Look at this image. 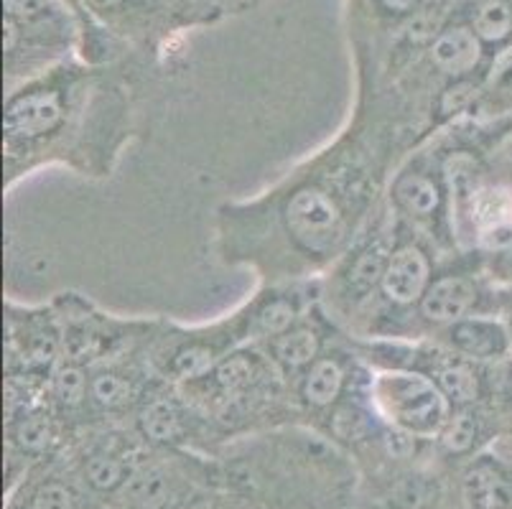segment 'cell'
<instances>
[{"instance_id":"31","label":"cell","mask_w":512,"mask_h":509,"mask_svg":"<svg viewBox=\"0 0 512 509\" xmlns=\"http://www.w3.org/2000/svg\"><path fill=\"white\" fill-rule=\"evenodd\" d=\"M90 3H92V6H95V8H100V11H110V8L120 6L123 0H90Z\"/></svg>"},{"instance_id":"5","label":"cell","mask_w":512,"mask_h":509,"mask_svg":"<svg viewBox=\"0 0 512 509\" xmlns=\"http://www.w3.org/2000/svg\"><path fill=\"white\" fill-rule=\"evenodd\" d=\"M477 301V288L467 278L444 275L434 280L421 298V314L434 324L451 326L469 314V308Z\"/></svg>"},{"instance_id":"6","label":"cell","mask_w":512,"mask_h":509,"mask_svg":"<svg viewBox=\"0 0 512 509\" xmlns=\"http://www.w3.org/2000/svg\"><path fill=\"white\" fill-rule=\"evenodd\" d=\"M482 59V41L472 28L456 26L439 34L431 46V62L449 77H464Z\"/></svg>"},{"instance_id":"20","label":"cell","mask_w":512,"mask_h":509,"mask_svg":"<svg viewBox=\"0 0 512 509\" xmlns=\"http://www.w3.org/2000/svg\"><path fill=\"white\" fill-rule=\"evenodd\" d=\"M293 321H296V306L291 301H278L265 303L263 308L255 316V331L263 336H281L288 329H293Z\"/></svg>"},{"instance_id":"27","label":"cell","mask_w":512,"mask_h":509,"mask_svg":"<svg viewBox=\"0 0 512 509\" xmlns=\"http://www.w3.org/2000/svg\"><path fill=\"white\" fill-rule=\"evenodd\" d=\"M8 18L13 21H31V18L41 16L49 6V0H3Z\"/></svg>"},{"instance_id":"22","label":"cell","mask_w":512,"mask_h":509,"mask_svg":"<svg viewBox=\"0 0 512 509\" xmlns=\"http://www.w3.org/2000/svg\"><path fill=\"white\" fill-rule=\"evenodd\" d=\"M90 395L102 408H118L130 398V382L118 372H100L90 380Z\"/></svg>"},{"instance_id":"32","label":"cell","mask_w":512,"mask_h":509,"mask_svg":"<svg viewBox=\"0 0 512 509\" xmlns=\"http://www.w3.org/2000/svg\"><path fill=\"white\" fill-rule=\"evenodd\" d=\"M510 400H512V385H510Z\"/></svg>"},{"instance_id":"17","label":"cell","mask_w":512,"mask_h":509,"mask_svg":"<svg viewBox=\"0 0 512 509\" xmlns=\"http://www.w3.org/2000/svg\"><path fill=\"white\" fill-rule=\"evenodd\" d=\"M385 265H388V258H385L383 247L375 245V247H367L365 252H360L347 273L349 291H355V293L372 291L377 283H383Z\"/></svg>"},{"instance_id":"15","label":"cell","mask_w":512,"mask_h":509,"mask_svg":"<svg viewBox=\"0 0 512 509\" xmlns=\"http://www.w3.org/2000/svg\"><path fill=\"white\" fill-rule=\"evenodd\" d=\"M436 387L444 398L456 405H469L479 398V377L467 362H449L439 367L434 375Z\"/></svg>"},{"instance_id":"30","label":"cell","mask_w":512,"mask_h":509,"mask_svg":"<svg viewBox=\"0 0 512 509\" xmlns=\"http://www.w3.org/2000/svg\"><path fill=\"white\" fill-rule=\"evenodd\" d=\"M3 28H6V51H13L18 44V21H13V18L6 16Z\"/></svg>"},{"instance_id":"12","label":"cell","mask_w":512,"mask_h":509,"mask_svg":"<svg viewBox=\"0 0 512 509\" xmlns=\"http://www.w3.org/2000/svg\"><path fill=\"white\" fill-rule=\"evenodd\" d=\"M395 202L413 217H431L439 209V186L423 174L400 176L395 184Z\"/></svg>"},{"instance_id":"9","label":"cell","mask_w":512,"mask_h":509,"mask_svg":"<svg viewBox=\"0 0 512 509\" xmlns=\"http://www.w3.org/2000/svg\"><path fill=\"white\" fill-rule=\"evenodd\" d=\"M344 387V372L337 359H316L301 385V395L314 408H329L337 403Z\"/></svg>"},{"instance_id":"10","label":"cell","mask_w":512,"mask_h":509,"mask_svg":"<svg viewBox=\"0 0 512 509\" xmlns=\"http://www.w3.org/2000/svg\"><path fill=\"white\" fill-rule=\"evenodd\" d=\"M316 354H319V336L309 326H293L273 342V357L283 370L309 367L316 362Z\"/></svg>"},{"instance_id":"16","label":"cell","mask_w":512,"mask_h":509,"mask_svg":"<svg viewBox=\"0 0 512 509\" xmlns=\"http://www.w3.org/2000/svg\"><path fill=\"white\" fill-rule=\"evenodd\" d=\"M479 431H482V423H479V415L474 410L462 408L456 410L449 420L441 428V446L454 456L469 454L474 448V443L479 441Z\"/></svg>"},{"instance_id":"25","label":"cell","mask_w":512,"mask_h":509,"mask_svg":"<svg viewBox=\"0 0 512 509\" xmlns=\"http://www.w3.org/2000/svg\"><path fill=\"white\" fill-rule=\"evenodd\" d=\"M36 509H74V494L64 484H46L34 499Z\"/></svg>"},{"instance_id":"13","label":"cell","mask_w":512,"mask_h":509,"mask_svg":"<svg viewBox=\"0 0 512 509\" xmlns=\"http://www.w3.org/2000/svg\"><path fill=\"white\" fill-rule=\"evenodd\" d=\"M141 433L153 443H171L181 436L184 426H181V415L176 405L166 398H158L143 408L141 418H138Z\"/></svg>"},{"instance_id":"8","label":"cell","mask_w":512,"mask_h":509,"mask_svg":"<svg viewBox=\"0 0 512 509\" xmlns=\"http://www.w3.org/2000/svg\"><path fill=\"white\" fill-rule=\"evenodd\" d=\"M464 504L467 509H510L512 489L505 476L492 464H477L464 476Z\"/></svg>"},{"instance_id":"2","label":"cell","mask_w":512,"mask_h":509,"mask_svg":"<svg viewBox=\"0 0 512 509\" xmlns=\"http://www.w3.org/2000/svg\"><path fill=\"white\" fill-rule=\"evenodd\" d=\"M286 224L304 250L324 252L337 240L342 214L324 191L301 189L286 204Z\"/></svg>"},{"instance_id":"28","label":"cell","mask_w":512,"mask_h":509,"mask_svg":"<svg viewBox=\"0 0 512 509\" xmlns=\"http://www.w3.org/2000/svg\"><path fill=\"white\" fill-rule=\"evenodd\" d=\"M413 433L403 431V428H395L385 436V448H388V454L393 459H406V456L413 454V448H416V441H413Z\"/></svg>"},{"instance_id":"26","label":"cell","mask_w":512,"mask_h":509,"mask_svg":"<svg viewBox=\"0 0 512 509\" xmlns=\"http://www.w3.org/2000/svg\"><path fill=\"white\" fill-rule=\"evenodd\" d=\"M474 97V87L469 82H456L451 84L449 90L441 95L439 100V110L444 112V115H449V112H456V110H462L464 105H467L469 100Z\"/></svg>"},{"instance_id":"23","label":"cell","mask_w":512,"mask_h":509,"mask_svg":"<svg viewBox=\"0 0 512 509\" xmlns=\"http://www.w3.org/2000/svg\"><path fill=\"white\" fill-rule=\"evenodd\" d=\"M214 377H217V385H220L222 390H245V387L253 385L255 380V362L245 357V354H237V357H230L222 364H217Z\"/></svg>"},{"instance_id":"14","label":"cell","mask_w":512,"mask_h":509,"mask_svg":"<svg viewBox=\"0 0 512 509\" xmlns=\"http://www.w3.org/2000/svg\"><path fill=\"white\" fill-rule=\"evenodd\" d=\"M472 31L484 44H500L512 34V6L507 0H482L474 8Z\"/></svg>"},{"instance_id":"21","label":"cell","mask_w":512,"mask_h":509,"mask_svg":"<svg viewBox=\"0 0 512 509\" xmlns=\"http://www.w3.org/2000/svg\"><path fill=\"white\" fill-rule=\"evenodd\" d=\"M87 377L85 372L79 370L77 364L64 362L59 364L57 372H54V395L59 398V403H64L67 408H74L85 400L87 395Z\"/></svg>"},{"instance_id":"29","label":"cell","mask_w":512,"mask_h":509,"mask_svg":"<svg viewBox=\"0 0 512 509\" xmlns=\"http://www.w3.org/2000/svg\"><path fill=\"white\" fill-rule=\"evenodd\" d=\"M421 0H380V6L390 13H411Z\"/></svg>"},{"instance_id":"11","label":"cell","mask_w":512,"mask_h":509,"mask_svg":"<svg viewBox=\"0 0 512 509\" xmlns=\"http://www.w3.org/2000/svg\"><path fill=\"white\" fill-rule=\"evenodd\" d=\"M125 499L136 509H166L171 502V482L161 469H141L128 476Z\"/></svg>"},{"instance_id":"3","label":"cell","mask_w":512,"mask_h":509,"mask_svg":"<svg viewBox=\"0 0 512 509\" xmlns=\"http://www.w3.org/2000/svg\"><path fill=\"white\" fill-rule=\"evenodd\" d=\"M428 260L423 250L416 245H403L388 255V265L383 273V288L385 298L398 306H411V303H421L423 293L428 291Z\"/></svg>"},{"instance_id":"18","label":"cell","mask_w":512,"mask_h":509,"mask_svg":"<svg viewBox=\"0 0 512 509\" xmlns=\"http://www.w3.org/2000/svg\"><path fill=\"white\" fill-rule=\"evenodd\" d=\"M13 441L23 454H44L51 443V420L44 413H26L13 420Z\"/></svg>"},{"instance_id":"4","label":"cell","mask_w":512,"mask_h":509,"mask_svg":"<svg viewBox=\"0 0 512 509\" xmlns=\"http://www.w3.org/2000/svg\"><path fill=\"white\" fill-rule=\"evenodd\" d=\"M62 115L64 107L54 92H31L8 105L3 128L11 138H41L62 123Z\"/></svg>"},{"instance_id":"19","label":"cell","mask_w":512,"mask_h":509,"mask_svg":"<svg viewBox=\"0 0 512 509\" xmlns=\"http://www.w3.org/2000/svg\"><path fill=\"white\" fill-rule=\"evenodd\" d=\"M85 479L92 489L97 492H113V489L123 487L125 479V464L115 456L95 454L87 459L85 464Z\"/></svg>"},{"instance_id":"24","label":"cell","mask_w":512,"mask_h":509,"mask_svg":"<svg viewBox=\"0 0 512 509\" xmlns=\"http://www.w3.org/2000/svg\"><path fill=\"white\" fill-rule=\"evenodd\" d=\"M214 364V352L204 344H192V347H184L171 362V370L174 375L184 377V380H192V377H202L212 370Z\"/></svg>"},{"instance_id":"7","label":"cell","mask_w":512,"mask_h":509,"mask_svg":"<svg viewBox=\"0 0 512 509\" xmlns=\"http://www.w3.org/2000/svg\"><path fill=\"white\" fill-rule=\"evenodd\" d=\"M449 342L472 359H495L505 354L507 334L500 324L484 319H462L449 326Z\"/></svg>"},{"instance_id":"1","label":"cell","mask_w":512,"mask_h":509,"mask_svg":"<svg viewBox=\"0 0 512 509\" xmlns=\"http://www.w3.org/2000/svg\"><path fill=\"white\" fill-rule=\"evenodd\" d=\"M372 398L395 428L413 436H431L441 431L446 418V398L436 382L408 372H388L372 385Z\"/></svg>"}]
</instances>
